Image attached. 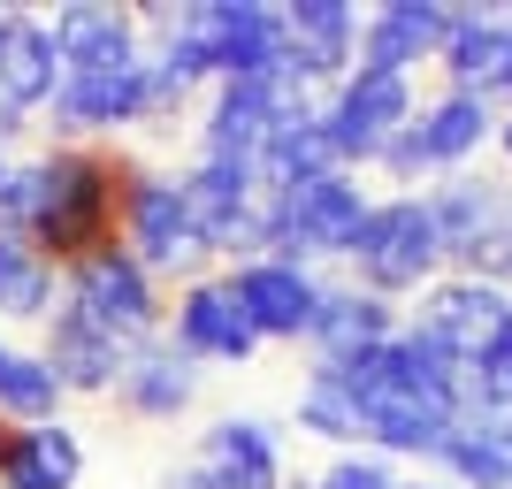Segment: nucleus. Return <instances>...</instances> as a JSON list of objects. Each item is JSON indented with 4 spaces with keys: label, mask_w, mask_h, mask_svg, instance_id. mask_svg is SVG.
Returning a JSON list of instances; mask_svg holds the SVG:
<instances>
[{
    "label": "nucleus",
    "mask_w": 512,
    "mask_h": 489,
    "mask_svg": "<svg viewBox=\"0 0 512 489\" xmlns=\"http://www.w3.org/2000/svg\"><path fill=\"white\" fill-rule=\"evenodd\" d=\"M39 222H31V245H39L54 268H77L85 253L115 245V222H123V146H46L39 153Z\"/></svg>",
    "instance_id": "1"
},
{
    "label": "nucleus",
    "mask_w": 512,
    "mask_h": 489,
    "mask_svg": "<svg viewBox=\"0 0 512 489\" xmlns=\"http://www.w3.org/2000/svg\"><path fill=\"white\" fill-rule=\"evenodd\" d=\"M451 260H444V237H436V214H428L421 192H390L367 207L352 253H344V283L390 298V306H413L428 283H444Z\"/></svg>",
    "instance_id": "2"
},
{
    "label": "nucleus",
    "mask_w": 512,
    "mask_h": 489,
    "mask_svg": "<svg viewBox=\"0 0 512 489\" xmlns=\"http://www.w3.org/2000/svg\"><path fill=\"white\" fill-rule=\"evenodd\" d=\"M490 146H497V107L436 85V92H421L413 123L383 146L375 176L398 184V192H428V184H444V176H467Z\"/></svg>",
    "instance_id": "3"
},
{
    "label": "nucleus",
    "mask_w": 512,
    "mask_h": 489,
    "mask_svg": "<svg viewBox=\"0 0 512 489\" xmlns=\"http://www.w3.org/2000/svg\"><path fill=\"white\" fill-rule=\"evenodd\" d=\"M115 237L146 260V276L161 283V291H169V283L184 291L192 276H214V253H207V237H199L192 207H184L176 169H153L138 153H123V222H115Z\"/></svg>",
    "instance_id": "4"
},
{
    "label": "nucleus",
    "mask_w": 512,
    "mask_h": 489,
    "mask_svg": "<svg viewBox=\"0 0 512 489\" xmlns=\"http://www.w3.org/2000/svg\"><path fill=\"white\" fill-rule=\"evenodd\" d=\"M367 207H375V192H367V176H352V169H321V176H306V184H291V192H276L268 199V260L344 268Z\"/></svg>",
    "instance_id": "5"
},
{
    "label": "nucleus",
    "mask_w": 512,
    "mask_h": 489,
    "mask_svg": "<svg viewBox=\"0 0 512 489\" xmlns=\"http://www.w3.org/2000/svg\"><path fill=\"white\" fill-rule=\"evenodd\" d=\"M62 298H69L85 321H100L115 344H130V352L169 329V291L146 276V260L130 253L123 237H115V245H100V253H85L77 268H62Z\"/></svg>",
    "instance_id": "6"
},
{
    "label": "nucleus",
    "mask_w": 512,
    "mask_h": 489,
    "mask_svg": "<svg viewBox=\"0 0 512 489\" xmlns=\"http://www.w3.org/2000/svg\"><path fill=\"white\" fill-rule=\"evenodd\" d=\"M413 107H421V85L398 77V69H352L337 92H321V130H329V153H337V169L367 176L383 161V146L398 130L413 123Z\"/></svg>",
    "instance_id": "7"
},
{
    "label": "nucleus",
    "mask_w": 512,
    "mask_h": 489,
    "mask_svg": "<svg viewBox=\"0 0 512 489\" xmlns=\"http://www.w3.org/2000/svg\"><path fill=\"white\" fill-rule=\"evenodd\" d=\"M184 184V207H192L199 237H207L214 268H237V260H268V199H260V176L245 161H184L176 169Z\"/></svg>",
    "instance_id": "8"
},
{
    "label": "nucleus",
    "mask_w": 512,
    "mask_h": 489,
    "mask_svg": "<svg viewBox=\"0 0 512 489\" xmlns=\"http://www.w3.org/2000/svg\"><path fill=\"white\" fill-rule=\"evenodd\" d=\"M406 329L421 344H436L451 367H474L482 352H497L512 337V291H497L482 276H444L406 306Z\"/></svg>",
    "instance_id": "9"
},
{
    "label": "nucleus",
    "mask_w": 512,
    "mask_h": 489,
    "mask_svg": "<svg viewBox=\"0 0 512 489\" xmlns=\"http://www.w3.org/2000/svg\"><path fill=\"white\" fill-rule=\"evenodd\" d=\"M146 115H153V69L123 62V69H69L39 123L54 146H100L115 130H138Z\"/></svg>",
    "instance_id": "10"
},
{
    "label": "nucleus",
    "mask_w": 512,
    "mask_h": 489,
    "mask_svg": "<svg viewBox=\"0 0 512 489\" xmlns=\"http://www.w3.org/2000/svg\"><path fill=\"white\" fill-rule=\"evenodd\" d=\"M169 344L192 367H245V360L268 352V344L253 337V321H245V306H237L222 268H214V276H192L169 298Z\"/></svg>",
    "instance_id": "11"
},
{
    "label": "nucleus",
    "mask_w": 512,
    "mask_h": 489,
    "mask_svg": "<svg viewBox=\"0 0 512 489\" xmlns=\"http://www.w3.org/2000/svg\"><path fill=\"white\" fill-rule=\"evenodd\" d=\"M237 291V306H245V321H253L260 344H306L314 337V314H321V268H299V260H237V268H222Z\"/></svg>",
    "instance_id": "12"
},
{
    "label": "nucleus",
    "mask_w": 512,
    "mask_h": 489,
    "mask_svg": "<svg viewBox=\"0 0 512 489\" xmlns=\"http://www.w3.org/2000/svg\"><path fill=\"white\" fill-rule=\"evenodd\" d=\"M283 54L299 92H337L360 69V8L344 0H283Z\"/></svg>",
    "instance_id": "13"
},
{
    "label": "nucleus",
    "mask_w": 512,
    "mask_h": 489,
    "mask_svg": "<svg viewBox=\"0 0 512 489\" xmlns=\"http://www.w3.org/2000/svg\"><path fill=\"white\" fill-rule=\"evenodd\" d=\"M184 467L207 489H283L291 482L283 436H276V421H260V413H222V421H207Z\"/></svg>",
    "instance_id": "14"
},
{
    "label": "nucleus",
    "mask_w": 512,
    "mask_h": 489,
    "mask_svg": "<svg viewBox=\"0 0 512 489\" xmlns=\"http://www.w3.org/2000/svg\"><path fill=\"white\" fill-rule=\"evenodd\" d=\"M451 92L490 100L497 115L512 107V8H451V39L436 54Z\"/></svg>",
    "instance_id": "15"
},
{
    "label": "nucleus",
    "mask_w": 512,
    "mask_h": 489,
    "mask_svg": "<svg viewBox=\"0 0 512 489\" xmlns=\"http://www.w3.org/2000/svg\"><path fill=\"white\" fill-rule=\"evenodd\" d=\"M291 107H314V92H268V85H214L199 107V161H245L253 169L268 130L291 115Z\"/></svg>",
    "instance_id": "16"
},
{
    "label": "nucleus",
    "mask_w": 512,
    "mask_h": 489,
    "mask_svg": "<svg viewBox=\"0 0 512 489\" xmlns=\"http://www.w3.org/2000/svg\"><path fill=\"white\" fill-rule=\"evenodd\" d=\"M39 360L54 367V383H62L69 398H115L130 344H115L100 321H85V314L62 298V306L39 321Z\"/></svg>",
    "instance_id": "17"
},
{
    "label": "nucleus",
    "mask_w": 512,
    "mask_h": 489,
    "mask_svg": "<svg viewBox=\"0 0 512 489\" xmlns=\"http://www.w3.org/2000/svg\"><path fill=\"white\" fill-rule=\"evenodd\" d=\"M62 54H54V31L46 16L31 8H8L0 16V115H16V123H39L54 92H62Z\"/></svg>",
    "instance_id": "18"
},
{
    "label": "nucleus",
    "mask_w": 512,
    "mask_h": 489,
    "mask_svg": "<svg viewBox=\"0 0 512 489\" xmlns=\"http://www.w3.org/2000/svg\"><path fill=\"white\" fill-rule=\"evenodd\" d=\"M398 329H406V306H390V298L360 291V283L329 276V283H321L314 337H306V360L344 367V360H360V352H375V344H390Z\"/></svg>",
    "instance_id": "19"
},
{
    "label": "nucleus",
    "mask_w": 512,
    "mask_h": 489,
    "mask_svg": "<svg viewBox=\"0 0 512 489\" xmlns=\"http://www.w3.org/2000/svg\"><path fill=\"white\" fill-rule=\"evenodd\" d=\"M46 31H54L62 69H123V62H146V16H138V8L69 0V8L46 16Z\"/></svg>",
    "instance_id": "20"
},
{
    "label": "nucleus",
    "mask_w": 512,
    "mask_h": 489,
    "mask_svg": "<svg viewBox=\"0 0 512 489\" xmlns=\"http://www.w3.org/2000/svg\"><path fill=\"white\" fill-rule=\"evenodd\" d=\"M444 39H451V8L444 0H383V8L360 16V62L367 69L413 77V69H428L436 54H444Z\"/></svg>",
    "instance_id": "21"
},
{
    "label": "nucleus",
    "mask_w": 512,
    "mask_h": 489,
    "mask_svg": "<svg viewBox=\"0 0 512 489\" xmlns=\"http://www.w3.org/2000/svg\"><path fill=\"white\" fill-rule=\"evenodd\" d=\"M199 383H207V375H199V367L169 344V329H161L153 344H138V352L123 360L115 405H123L130 421H146V428H169V421H184V413L199 405Z\"/></svg>",
    "instance_id": "22"
},
{
    "label": "nucleus",
    "mask_w": 512,
    "mask_h": 489,
    "mask_svg": "<svg viewBox=\"0 0 512 489\" xmlns=\"http://www.w3.org/2000/svg\"><path fill=\"white\" fill-rule=\"evenodd\" d=\"M85 482V428L69 421H39L8 436L0 459V489H77Z\"/></svg>",
    "instance_id": "23"
},
{
    "label": "nucleus",
    "mask_w": 512,
    "mask_h": 489,
    "mask_svg": "<svg viewBox=\"0 0 512 489\" xmlns=\"http://www.w3.org/2000/svg\"><path fill=\"white\" fill-rule=\"evenodd\" d=\"M321 169H337V153H329L321 100H314V107H291V115L268 130L253 176H260V199H276V192H291V184H306V176H321Z\"/></svg>",
    "instance_id": "24"
},
{
    "label": "nucleus",
    "mask_w": 512,
    "mask_h": 489,
    "mask_svg": "<svg viewBox=\"0 0 512 489\" xmlns=\"http://www.w3.org/2000/svg\"><path fill=\"white\" fill-rule=\"evenodd\" d=\"M54 306H62V268L31 237L0 230V329H39Z\"/></svg>",
    "instance_id": "25"
},
{
    "label": "nucleus",
    "mask_w": 512,
    "mask_h": 489,
    "mask_svg": "<svg viewBox=\"0 0 512 489\" xmlns=\"http://www.w3.org/2000/svg\"><path fill=\"white\" fill-rule=\"evenodd\" d=\"M62 405H69V390L54 383V367L39 360V344L0 337V421L39 428V421H62Z\"/></svg>",
    "instance_id": "26"
},
{
    "label": "nucleus",
    "mask_w": 512,
    "mask_h": 489,
    "mask_svg": "<svg viewBox=\"0 0 512 489\" xmlns=\"http://www.w3.org/2000/svg\"><path fill=\"white\" fill-rule=\"evenodd\" d=\"M291 421H299V436H321L329 451H367L360 444V405H352L344 375L321 367V360H306V383H299V398H291Z\"/></svg>",
    "instance_id": "27"
},
{
    "label": "nucleus",
    "mask_w": 512,
    "mask_h": 489,
    "mask_svg": "<svg viewBox=\"0 0 512 489\" xmlns=\"http://www.w3.org/2000/svg\"><path fill=\"white\" fill-rule=\"evenodd\" d=\"M306 482L314 489H398V467H390L383 451H329Z\"/></svg>",
    "instance_id": "28"
},
{
    "label": "nucleus",
    "mask_w": 512,
    "mask_h": 489,
    "mask_svg": "<svg viewBox=\"0 0 512 489\" xmlns=\"http://www.w3.org/2000/svg\"><path fill=\"white\" fill-rule=\"evenodd\" d=\"M39 199H46V184H39V153H31V161H8V176H0V230H8V237H31V222H39Z\"/></svg>",
    "instance_id": "29"
},
{
    "label": "nucleus",
    "mask_w": 512,
    "mask_h": 489,
    "mask_svg": "<svg viewBox=\"0 0 512 489\" xmlns=\"http://www.w3.org/2000/svg\"><path fill=\"white\" fill-rule=\"evenodd\" d=\"M161 489H207V482H199L192 467H169V474H161Z\"/></svg>",
    "instance_id": "30"
},
{
    "label": "nucleus",
    "mask_w": 512,
    "mask_h": 489,
    "mask_svg": "<svg viewBox=\"0 0 512 489\" xmlns=\"http://www.w3.org/2000/svg\"><path fill=\"white\" fill-rule=\"evenodd\" d=\"M497 153H505V169H512V107L497 115Z\"/></svg>",
    "instance_id": "31"
},
{
    "label": "nucleus",
    "mask_w": 512,
    "mask_h": 489,
    "mask_svg": "<svg viewBox=\"0 0 512 489\" xmlns=\"http://www.w3.org/2000/svg\"><path fill=\"white\" fill-rule=\"evenodd\" d=\"M398 489H451L444 474H413V482H398Z\"/></svg>",
    "instance_id": "32"
},
{
    "label": "nucleus",
    "mask_w": 512,
    "mask_h": 489,
    "mask_svg": "<svg viewBox=\"0 0 512 489\" xmlns=\"http://www.w3.org/2000/svg\"><path fill=\"white\" fill-rule=\"evenodd\" d=\"M8 436H16V428H8V421H0V459H8Z\"/></svg>",
    "instance_id": "33"
},
{
    "label": "nucleus",
    "mask_w": 512,
    "mask_h": 489,
    "mask_svg": "<svg viewBox=\"0 0 512 489\" xmlns=\"http://www.w3.org/2000/svg\"><path fill=\"white\" fill-rule=\"evenodd\" d=\"M8 161H16V153H0V176H8Z\"/></svg>",
    "instance_id": "34"
},
{
    "label": "nucleus",
    "mask_w": 512,
    "mask_h": 489,
    "mask_svg": "<svg viewBox=\"0 0 512 489\" xmlns=\"http://www.w3.org/2000/svg\"><path fill=\"white\" fill-rule=\"evenodd\" d=\"M0 16H8V8H0Z\"/></svg>",
    "instance_id": "35"
}]
</instances>
